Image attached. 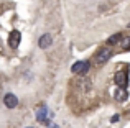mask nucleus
<instances>
[{
	"mask_svg": "<svg viewBox=\"0 0 130 128\" xmlns=\"http://www.w3.org/2000/svg\"><path fill=\"white\" fill-rule=\"evenodd\" d=\"M120 43H122V33H115V35L109 36V39H107V45H109V46L120 45Z\"/></svg>",
	"mask_w": 130,
	"mask_h": 128,
	"instance_id": "8",
	"label": "nucleus"
},
{
	"mask_svg": "<svg viewBox=\"0 0 130 128\" xmlns=\"http://www.w3.org/2000/svg\"><path fill=\"white\" fill-rule=\"evenodd\" d=\"M117 120H119V115H114V117H112V118H110V122H112V123H115V122H117Z\"/></svg>",
	"mask_w": 130,
	"mask_h": 128,
	"instance_id": "11",
	"label": "nucleus"
},
{
	"mask_svg": "<svg viewBox=\"0 0 130 128\" xmlns=\"http://www.w3.org/2000/svg\"><path fill=\"white\" fill-rule=\"evenodd\" d=\"M3 103H5L7 109H15V107L18 105V99H17V95H13V94H7V95L3 97Z\"/></svg>",
	"mask_w": 130,
	"mask_h": 128,
	"instance_id": "5",
	"label": "nucleus"
},
{
	"mask_svg": "<svg viewBox=\"0 0 130 128\" xmlns=\"http://www.w3.org/2000/svg\"><path fill=\"white\" fill-rule=\"evenodd\" d=\"M20 39H22V33L18 31V30H13L12 33H10V36H8V45H10V48H18V45H20Z\"/></svg>",
	"mask_w": 130,
	"mask_h": 128,
	"instance_id": "4",
	"label": "nucleus"
},
{
	"mask_svg": "<svg viewBox=\"0 0 130 128\" xmlns=\"http://www.w3.org/2000/svg\"><path fill=\"white\" fill-rule=\"evenodd\" d=\"M51 43H53V38H51V35H50V33H46V35L40 36V39H38V46H40L41 49L50 48V46H51Z\"/></svg>",
	"mask_w": 130,
	"mask_h": 128,
	"instance_id": "6",
	"label": "nucleus"
},
{
	"mask_svg": "<svg viewBox=\"0 0 130 128\" xmlns=\"http://www.w3.org/2000/svg\"><path fill=\"white\" fill-rule=\"evenodd\" d=\"M120 46H122L124 51H128V49H130V36H128V38H125V39H122Z\"/></svg>",
	"mask_w": 130,
	"mask_h": 128,
	"instance_id": "10",
	"label": "nucleus"
},
{
	"mask_svg": "<svg viewBox=\"0 0 130 128\" xmlns=\"http://www.w3.org/2000/svg\"><path fill=\"white\" fill-rule=\"evenodd\" d=\"M51 128H58V125H51Z\"/></svg>",
	"mask_w": 130,
	"mask_h": 128,
	"instance_id": "12",
	"label": "nucleus"
},
{
	"mask_svg": "<svg viewBox=\"0 0 130 128\" xmlns=\"http://www.w3.org/2000/svg\"><path fill=\"white\" fill-rule=\"evenodd\" d=\"M46 107H41V109H38V112H36V118H38V122L44 123V125H50V120L46 118Z\"/></svg>",
	"mask_w": 130,
	"mask_h": 128,
	"instance_id": "7",
	"label": "nucleus"
},
{
	"mask_svg": "<svg viewBox=\"0 0 130 128\" xmlns=\"http://www.w3.org/2000/svg\"><path fill=\"white\" fill-rule=\"evenodd\" d=\"M114 80H115V86H117L119 89H127V86H128V72L127 71H119V72H115Z\"/></svg>",
	"mask_w": 130,
	"mask_h": 128,
	"instance_id": "1",
	"label": "nucleus"
},
{
	"mask_svg": "<svg viewBox=\"0 0 130 128\" xmlns=\"http://www.w3.org/2000/svg\"><path fill=\"white\" fill-rule=\"evenodd\" d=\"M127 90L125 89H117L115 90V100H119V102H124V100H127Z\"/></svg>",
	"mask_w": 130,
	"mask_h": 128,
	"instance_id": "9",
	"label": "nucleus"
},
{
	"mask_svg": "<svg viewBox=\"0 0 130 128\" xmlns=\"http://www.w3.org/2000/svg\"><path fill=\"white\" fill-rule=\"evenodd\" d=\"M110 58H112V49L110 48H102V49H99V51L95 53V62L97 64L107 62Z\"/></svg>",
	"mask_w": 130,
	"mask_h": 128,
	"instance_id": "3",
	"label": "nucleus"
},
{
	"mask_svg": "<svg viewBox=\"0 0 130 128\" xmlns=\"http://www.w3.org/2000/svg\"><path fill=\"white\" fill-rule=\"evenodd\" d=\"M89 69H91V62L89 61H77V62L73 64V67H71V71H73L74 74H81V76L87 74Z\"/></svg>",
	"mask_w": 130,
	"mask_h": 128,
	"instance_id": "2",
	"label": "nucleus"
}]
</instances>
